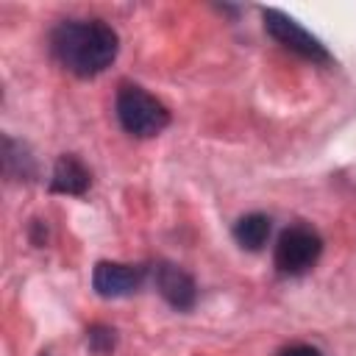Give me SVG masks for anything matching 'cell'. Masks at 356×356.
Instances as JSON below:
<instances>
[{
    "label": "cell",
    "mask_w": 356,
    "mask_h": 356,
    "mask_svg": "<svg viewBox=\"0 0 356 356\" xmlns=\"http://www.w3.org/2000/svg\"><path fill=\"white\" fill-rule=\"evenodd\" d=\"M114 111H117V120H120L122 131L136 136V139L159 136L170 125L167 106L156 95H150L147 89H142L136 83H122L117 89Z\"/></svg>",
    "instance_id": "7a4b0ae2"
},
{
    "label": "cell",
    "mask_w": 356,
    "mask_h": 356,
    "mask_svg": "<svg viewBox=\"0 0 356 356\" xmlns=\"http://www.w3.org/2000/svg\"><path fill=\"white\" fill-rule=\"evenodd\" d=\"M278 356H323L314 345H289V348H284Z\"/></svg>",
    "instance_id": "8fae6325"
},
{
    "label": "cell",
    "mask_w": 356,
    "mask_h": 356,
    "mask_svg": "<svg viewBox=\"0 0 356 356\" xmlns=\"http://www.w3.org/2000/svg\"><path fill=\"white\" fill-rule=\"evenodd\" d=\"M86 345H89V350H92L95 356H106V353H111L114 345H117V331H114L111 325H103V323L89 325V331H86Z\"/></svg>",
    "instance_id": "30bf717a"
},
{
    "label": "cell",
    "mask_w": 356,
    "mask_h": 356,
    "mask_svg": "<svg viewBox=\"0 0 356 356\" xmlns=\"http://www.w3.org/2000/svg\"><path fill=\"white\" fill-rule=\"evenodd\" d=\"M44 239H47V225L42 220H33L31 222V242L39 248V245H44Z\"/></svg>",
    "instance_id": "7c38bea8"
},
{
    "label": "cell",
    "mask_w": 356,
    "mask_h": 356,
    "mask_svg": "<svg viewBox=\"0 0 356 356\" xmlns=\"http://www.w3.org/2000/svg\"><path fill=\"white\" fill-rule=\"evenodd\" d=\"M39 356H50V353H47V350H42V353H39Z\"/></svg>",
    "instance_id": "4fadbf2b"
},
{
    "label": "cell",
    "mask_w": 356,
    "mask_h": 356,
    "mask_svg": "<svg viewBox=\"0 0 356 356\" xmlns=\"http://www.w3.org/2000/svg\"><path fill=\"white\" fill-rule=\"evenodd\" d=\"M320 253H323V236L312 225L295 222L281 231L273 261L281 275H303L317 264Z\"/></svg>",
    "instance_id": "3957f363"
},
{
    "label": "cell",
    "mask_w": 356,
    "mask_h": 356,
    "mask_svg": "<svg viewBox=\"0 0 356 356\" xmlns=\"http://www.w3.org/2000/svg\"><path fill=\"white\" fill-rule=\"evenodd\" d=\"M261 22H264V31L281 47L292 50L295 56H300L306 61H314V64H328L331 61L328 47L314 33H309L298 19H292L289 14H284L278 8H261Z\"/></svg>",
    "instance_id": "277c9868"
},
{
    "label": "cell",
    "mask_w": 356,
    "mask_h": 356,
    "mask_svg": "<svg viewBox=\"0 0 356 356\" xmlns=\"http://www.w3.org/2000/svg\"><path fill=\"white\" fill-rule=\"evenodd\" d=\"M153 286L156 292L175 309V312H189L197 300V284L195 278L175 261H156L153 270Z\"/></svg>",
    "instance_id": "8992f818"
},
{
    "label": "cell",
    "mask_w": 356,
    "mask_h": 356,
    "mask_svg": "<svg viewBox=\"0 0 356 356\" xmlns=\"http://www.w3.org/2000/svg\"><path fill=\"white\" fill-rule=\"evenodd\" d=\"M3 172H6V178H11V181H33L36 178V159L31 156V150H28V145L25 142H19V139H14V136H3Z\"/></svg>",
    "instance_id": "ba28073f"
},
{
    "label": "cell",
    "mask_w": 356,
    "mask_h": 356,
    "mask_svg": "<svg viewBox=\"0 0 356 356\" xmlns=\"http://www.w3.org/2000/svg\"><path fill=\"white\" fill-rule=\"evenodd\" d=\"M50 53L75 78H95L114 64L120 36L106 19H61L50 31Z\"/></svg>",
    "instance_id": "6da1fadb"
},
{
    "label": "cell",
    "mask_w": 356,
    "mask_h": 356,
    "mask_svg": "<svg viewBox=\"0 0 356 356\" xmlns=\"http://www.w3.org/2000/svg\"><path fill=\"white\" fill-rule=\"evenodd\" d=\"M147 278L145 264H125V261H97L92 270V289L100 298H128L142 289Z\"/></svg>",
    "instance_id": "5b68a950"
},
{
    "label": "cell",
    "mask_w": 356,
    "mask_h": 356,
    "mask_svg": "<svg viewBox=\"0 0 356 356\" xmlns=\"http://www.w3.org/2000/svg\"><path fill=\"white\" fill-rule=\"evenodd\" d=\"M270 231H273V220L261 211H250L245 217H239L234 222V242L242 248V250H261L270 239Z\"/></svg>",
    "instance_id": "9c48e42d"
},
{
    "label": "cell",
    "mask_w": 356,
    "mask_h": 356,
    "mask_svg": "<svg viewBox=\"0 0 356 356\" xmlns=\"http://www.w3.org/2000/svg\"><path fill=\"white\" fill-rule=\"evenodd\" d=\"M92 186V172L86 170V164L72 156V153H64L58 156L53 172H50V192L56 195H83L86 189Z\"/></svg>",
    "instance_id": "52a82bcc"
}]
</instances>
